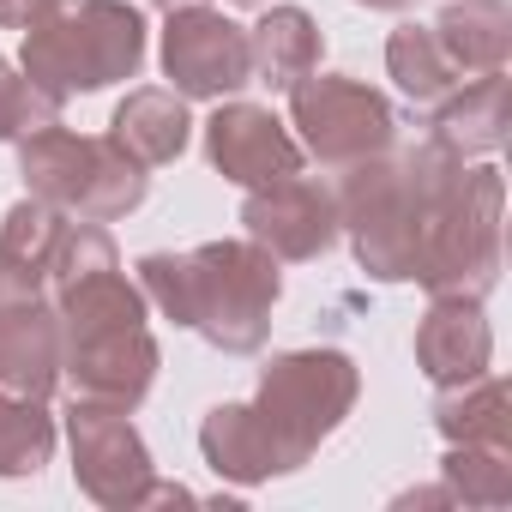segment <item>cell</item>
I'll use <instances>...</instances> for the list:
<instances>
[{"label": "cell", "instance_id": "1", "mask_svg": "<svg viewBox=\"0 0 512 512\" xmlns=\"http://www.w3.org/2000/svg\"><path fill=\"white\" fill-rule=\"evenodd\" d=\"M49 302L61 320V380L73 386V398L139 410L163 368V350L145 326L151 302L121 272L115 235L103 223H67L49 266Z\"/></svg>", "mask_w": 512, "mask_h": 512}, {"label": "cell", "instance_id": "2", "mask_svg": "<svg viewBox=\"0 0 512 512\" xmlns=\"http://www.w3.org/2000/svg\"><path fill=\"white\" fill-rule=\"evenodd\" d=\"M145 302L199 332L223 356H260L272 338V308L284 296V272L260 241H205L193 253H145L133 266Z\"/></svg>", "mask_w": 512, "mask_h": 512}, {"label": "cell", "instance_id": "3", "mask_svg": "<svg viewBox=\"0 0 512 512\" xmlns=\"http://www.w3.org/2000/svg\"><path fill=\"white\" fill-rule=\"evenodd\" d=\"M464 157L446 139H416L404 151H380L368 163H350L332 187L338 199V235H350L356 266L374 284H410L416 278V247L428 211L458 187Z\"/></svg>", "mask_w": 512, "mask_h": 512}, {"label": "cell", "instance_id": "4", "mask_svg": "<svg viewBox=\"0 0 512 512\" xmlns=\"http://www.w3.org/2000/svg\"><path fill=\"white\" fill-rule=\"evenodd\" d=\"M19 67L55 103L109 91L145 67V13L127 0H55L25 31Z\"/></svg>", "mask_w": 512, "mask_h": 512}, {"label": "cell", "instance_id": "5", "mask_svg": "<svg viewBox=\"0 0 512 512\" xmlns=\"http://www.w3.org/2000/svg\"><path fill=\"white\" fill-rule=\"evenodd\" d=\"M362 398V368L344 350H278L260 368V392H253V422L272 440L278 476L302 470L356 410Z\"/></svg>", "mask_w": 512, "mask_h": 512}, {"label": "cell", "instance_id": "6", "mask_svg": "<svg viewBox=\"0 0 512 512\" xmlns=\"http://www.w3.org/2000/svg\"><path fill=\"white\" fill-rule=\"evenodd\" d=\"M19 175H25L31 199L55 205L67 217H85V223H121L151 193V169H139L109 133L91 139L61 121L19 139Z\"/></svg>", "mask_w": 512, "mask_h": 512}, {"label": "cell", "instance_id": "7", "mask_svg": "<svg viewBox=\"0 0 512 512\" xmlns=\"http://www.w3.org/2000/svg\"><path fill=\"white\" fill-rule=\"evenodd\" d=\"M500 217H506V181L500 169H464L458 187L428 211L416 278L428 296H488L500 284Z\"/></svg>", "mask_w": 512, "mask_h": 512}, {"label": "cell", "instance_id": "8", "mask_svg": "<svg viewBox=\"0 0 512 512\" xmlns=\"http://www.w3.org/2000/svg\"><path fill=\"white\" fill-rule=\"evenodd\" d=\"M290 127H296V145L326 169L368 163L398 139V115L374 85L350 73H320V67L290 85Z\"/></svg>", "mask_w": 512, "mask_h": 512}, {"label": "cell", "instance_id": "9", "mask_svg": "<svg viewBox=\"0 0 512 512\" xmlns=\"http://www.w3.org/2000/svg\"><path fill=\"white\" fill-rule=\"evenodd\" d=\"M67 446H73V482H79L85 500H97L109 512L145 506V494L157 482V464H151V446L133 428V410L73 398L67 404Z\"/></svg>", "mask_w": 512, "mask_h": 512}, {"label": "cell", "instance_id": "10", "mask_svg": "<svg viewBox=\"0 0 512 512\" xmlns=\"http://www.w3.org/2000/svg\"><path fill=\"white\" fill-rule=\"evenodd\" d=\"M163 79L187 103H223L241 85H253V49L247 25H235L217 7H169L163 19Z\"/></svg>", "mask_w": 512, "mask_h": 512}, {"label": "cell", "instance_id": "11", "mask_svg": "<svg viewBox=\"0 0 512 512\" xmlns=\"http://www.w3.org/2000/svg\"><path fill=\"white\" fill-rule=\"evenodd\" d=\"M0 386L25 398H55L61 386V320L49 284L0 260Z\"/></svg>", "mask_w": 512, "mask_h": 512}, {"label": "cell", "instance_id": "12", "mask_svg": "<svg viewBox=\"0 0 512 512\" xmlns=\"http://www.w3.org/2000/svg\"><path fill=\"white\" fill-rule=\"evenodd\" d=\"M241 229L247 241H260L278 266H308L338 241V199L326 181L284 175L272 187H247L241 199Z\"/></svg>", "mask_w": 512, "mask_h": 512}, {"label": "cell", "instance_id": "13", "mask_svg": "<svg viewBox=\"0 0 512 512\" xmlns=\"http://www.w3.org/2000/svg\"><path fill=\"white\" fill-rule=\"evenodd\" d=\"M205 157L235 187H272L284 175H302V163H308V151L272 109L235 103V97H223L217 115L205 121Z\"/></svg>", "mask_w": 512, "mask_h": 512}, {"label": "cell", "instance_id": "14", "mask_svg": "<svg viewBox=\"0 0 512 512\" xmlns=\"http://www.w3.org/2000/svg\"><path fill=\"white\" fill-rule=\"evenodd\" d=\"M494 362V332L476 296H434L416 320V368L434 386H458Z\"/></svg>", "mask_w": 512, "mask_h": 512}, {"label": "cell", "instance_id": "15", "mask_svg": "<svg viewBox=\"0 0 512 512\" xmlns=\"http://www.w3.org/2000/svg\"><path fill=\"white\" fill-rule=\"evenodd\" d=\"M109 139L139 163V169H163L187 151L193 139V115H187V97L163 91V85H139L121 97L115 121H109Z\"/></svg>", "mask_w": 512, "mask_h": 512}, {"label": "cell", "instance_id": "16", "mask_svg": "<svg viewBox=\"0 0 512 512\" xmlns=\"http://www.w3.org/2000/svg\"><path fill=\"white\" fill-rule=\"evenodd\" d=\"M506 127H512V79H506V67L464 79L434 109V139H446L458 157H494L506 145Z\"/></svg>", "mask_w": 512, "mask_h": 512}, {"label": "cell", "instance_id": "17", "mask_svg": "<svg viewBox=\"0 0 512 512\" xmlns=\"http://www.w3.org/2000/svg\"><path fill=\"white\" fill-rule=\"evenodd\" d=\"M434 43L464 79L500 73L512 61V7L506 0H446V13L434 19Z\"/></svg>", "mask_w": 512, "mask_h": 512}, {"label": "cell", "instance_id": "18", "mask_svg": "<svg viewBox=\"0 0 512 512\" xmlns=\"http://www.w3.org/2000/svg\"><path fill=\"white\" fill-rule=\"evenodd\" d=\"M434 428L446 446H512V392L494 368L434 392Z\"/></svg>", "mask_w": 512, "mask_h": 512}, {"label": "cell", "instance_id": "19", "mask_svg": "<svg viewBox=\"0 0 512 512\" xmlns=\"http://www.w3.org/2000/svg\"><path fill=\"white\" fill-rule=\"evenodd\" d=\"M247 49H253V79L290 91L302 73L320 67L326 37H320L314 13H302V7H272L260 25H247Z\"/></svg>", "mask_w": 512, "mask_h": 512}, {"label": "cell", "instance_id": "20", "mask_svg": "<svg viewBox=\"0 0 512 512\" xmlns=\"http://www.w3.org/2000/svg\"><path fill=\"white\" fill-rule=\"evenodd\" d=\"M199 452H205V464H211L223 482H241V488L278 476L272 440L260 434V422H253L247 404H217V410H205V422H199Z\"/></svg>", "mask_w": 512, "mask_h": 512}, {"label": "cell", "instance_id": "21", "mask_svg": "<svg viewBox=\"0 0 512 512\" xmlns=\"http://www.w3.org/2000/svg\"><path fill=\"white\" fill-rule=\"evenodd\" d=\"M386 73L398 79V91L416 103V109H440L458 85H464V73L446 61V49L434 43V25H398L392 37H386Z\"/></svg>", "mask_w": 512, "mask_h": 512}, {"label": "cell", "instance_id": "22", "mask_svg": "<svg viewBox=\"0 0 512 512\" xmlns=\"http://www.w3.org/2000/svg\"><path fill=\"white\" fill-rule=\"evenodd\" d=\"M67 223H73L67 211H55V205H43V199L25 193L7 217H0V260L19 266L37 284H49V266H55V253H61Z\"/></svg>", "mask_w": 512, "mask_h": 512}, {"label": "cell", "instance_id": "23", "mask_svg": "<svg viewBox=\"0 0 512 512\" xmlns=\"http://www.w3.org/2000/svg\"><path fill=\"white\" fill-rule=\"evenodd\" d=\"M55 458L49 398H25L0 386V476H37Z\"/></svg>", "mask_w": 512, "mask_h": 512}, {"label": "cell", "instance_id": "24", "mask_svg": "<svg viewBox=\"0 0 512 512\" xmlns=\"http://www.w3.org/2000/svg\"><path fill=\"white\" fill-rule=\"evenodd\" d=\"M440 482L452 506H506L512 500V446H446Z\"/></svg>", "mask_w": 512, "mask_h": 512}, {"label": "cell", "instance_id": "25", "mask_svg": "<svg viewBox=\"0 0 512 512\" xmlns=\"http://www.w3.org/2000/svg\"><path fill=\"white\" fill-rule=\"evenodd\" d=\"M55 121H61V103L49 91H37L19 61L0 55V145H19L25 133L55 127Z\"/></svg>", "mask_w": 512, "mask_h": 512}, {"label": "cell", "instance_id": "26", "mask_svg": "<svg viewBox=\"0 0 512 512\" xmlns=\"http://www.w3.org/2000/svg\"><path fill=\"white\" fill-rule=\"evenodd\" d=\"M55 0H0V31H31Z\"/></svg>", "mask_w": 512, "mask_h": 512}, {"label": "cell", "instance_id": "27", "mask_svg": "<svg viewBox=\"0 0 512 512\" xmlns=\"http://www.w3.org/2000/svg\"><path fill=\"white\" fill-rule=\"evenodd\" d=\"M356 7H368V13H404V7H416V0H356Z\"/></svg>", "mask_w": 512, "mask_h": 512}, {"label": "cell", "instance_id": "28", "mask_svg": "<svg viewBox=\"0 0 512 512\" xmlns=\"http://www.w3.org/2000/svg\"><path fill=\"white\" fill-rule=\"evenodd\" d=\"M151 7H163V13H169V7H193V0H151Z\"/></svg>", "mask_w": 512, "mask_h": 512}, {"label": "cell", "instance_id": "29", "mask_svg": "<svg viewBox=\"0 0 512 512\" xmlns=\"http://www.w3.org/2000/svg\"><path fill=\"white\" fill-rule=\"evenodd\" d=\"M241 7H260V0H241Z\"/></svg>", "mask_w": 512, "mask_h": 512}]
</instances>
